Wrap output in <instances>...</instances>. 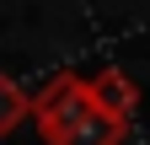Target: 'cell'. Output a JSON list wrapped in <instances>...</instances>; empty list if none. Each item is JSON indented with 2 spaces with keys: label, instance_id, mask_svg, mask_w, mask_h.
Here are the masks:
<instances>
[{
  "label": "cell",
  "instance_id": "obj_3",
  "mask_svg": "<svg viewBox=\"0 0 150 145\" xmlns=\"http://www.w3.org/2000/svg\"><path fill=\"white\" fill-rule=\"evenodd\" d=\"M22 118H32V97H27V86H16L11 75H0V140L22 129Z\"/></svg>",
  "mask_w": 150,
  "mask_h": 145
},
{
  "label": "cell",
  "instance_id": "obj_4",
  "mask_svg": "<svg viewBox=\"0 0 150 145\" xmlns=\"http://www.w3.org/2000/svg\"><path fill=\"white\" fill-rule=\"evenodd\" d=\"M118 134H123V124H107L102 113H91V118H81L70 134H59L54 145H118Z\"/></svg>",
  "mask_w": 150,
  "mask_h": 145
},
{
  "label": "cell",
  "instance_id": "obj_1",
  "mask_svg": "<svg viewBox=\"0 0 150 145\" xmlns=\"http://www.w3.org/2000/svg\"><path fill=\"white\" fill-rule=\"evenodd\" d=\"M97 107H91V86L81 81V75H54V81H43L32 92V124H38V134H43L48 145L59 140V134H70L81 118H91Z\"/></svg>",
  "mask_w": 150,
  "mask_h": 145
},
{
  "label": "cell",
  "instance_id": "obj_2",
  "mask_svg": "<svg viewBox=\"0 0 150 145\" xmlns=\"http://www.w3.org/2000/svg\"><path fill=\"white\" fill-rule=\"evenodd\" d=\"M86 86H91V107H97L107 124H123L129 113H134V102H139V92L118 75V70H102V75L86 81Z\"/></svg>",
  "mask_w": 150,
  "mask_h": 145
}]
</instances>
